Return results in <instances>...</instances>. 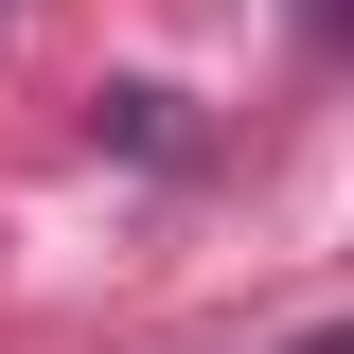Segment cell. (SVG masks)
<instances>
[{
	"label": "cell",
	"instance_id": "1",
	"mask_svg": "<svg viewBox=\"0 0 354 354\" xmlns=\"http://www.w3.org/2000/svg\"><path fill=\"white\" fill-rule=\"evenodd\" d=\"M301 18H319V36H354V0H301Z\"/></svg>",
	"mask_w": 354,
	"mask_h": 354
}]
</instances>
